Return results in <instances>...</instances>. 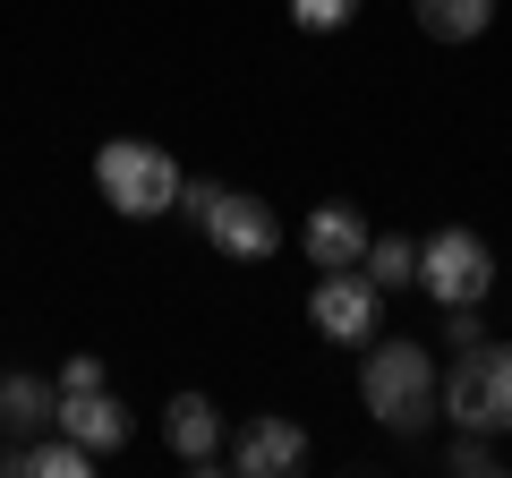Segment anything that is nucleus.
Instances as JSON below:
<instances>
[{
  "mask_svg": "<svg viewBox=\"0 0 512 478\" xmlns=\"http://www.w3.org/2000/svg\"><path fill=\"white\" fill-rule=\"evenodd\" d=\"M52 427H60V436H77L86 453H120V444H128V410L111 402L103 385H94V393H60Z\"/></svg>",
  "mask_w": 512,
  "mask_h": 478,
  "instance_id": "9",
  "label": "nucleus"
},
{
  "mask_svg": "<svg viewBox=\"0 0 512 478\" xmlns=\"http://www.w3.org/2000/svg\"><path fill=\"white\" fill-rule=\"evenodd\" d=\"M359 393H367V419H384L393 436H419L436 419V368H427L419 342H367V368H359Z\"/></svg>",
  "mask_w": 512,
  "mask_h": 478,
  "instance_id": "1",
  "label": "nucleus"
},
{
  "mask_svg": "<svg viewBox=\"0 0 512 478\" xmlns=\"http://www.w3.org/2000/svg\"><path fill=\"white\" fill-rule=\"evenodd\" d=\"M214 205H222V180H180V214L188 222H205Z\"/></svg>",
  "mask_w": 512,
  "mask_h": 478,
  "instance_id": "17",
  "label": "nucleus"
},
{
  "mask_svg": "<svg viewBox=\"0 0 512 478\" xmlns=\"http://www.w3.org/2000/svg\"><path fill=\"white\" fill-rule=\"evenodd\" d=\"M419 9V26L436 43H470V35H487V18H495V0H410Z\"/></svg>",
  "mask_w": 512,
  "mask_h": 478,
  "instance_id": "12",
  "label": "nucleus"
},
{
  "mask_svg": "<svg viewBox=\"0 0 512 478\" xmlns=\"http://www.w3.org/2000/svg\"><path fill=\"white\" fill-rule=\"evenodd\" d=\"M308 325L325 333V342H376V325H384V291L359 274V265H333V274L308 291Z\"/></svg>",
  "mask_w": 512,
  "mask_h": 478,
  "instance_id": "5",
  "label": "nucleus"
},
{
  "mask_svg": "<svg viewBox=\"0 0 512 478\" xmlns=\"http://www.w3.org/2000/svg\"><path fill=\"white\" fill-rule=\"evenodd\" d=\"M163 444L180 461H214V444H222V410L205 402V393H180V402L163 410Z\"/></svg>",
  "mask_w": 512,
  "mask_h": 478,
  "instance_id": "10",
  "label": "nucleus"
},
{
  "mask_svg": "<svg viewBox=\"0 0 512 478\" xmlns=\"http://www.w3.org/2000/svg\"><path fill=\"white\" fill-rule=\"evenodd\" d=\"M299 461H308V427L299 419H248L231 444V470L239 478H291Z\"/></svg>",
  "mask_w": 512,
  "mask_h": 478,
  "instance_id": "7",
  "label": "nucleus"
},
{
  "mask_svg": "<svg viewBox=\"0 0 512 478\" xmlns=\"http://www.w3.org/2000/svg\"><path fill=\"white\" fill-rule=\"evenodd\" d=\"M444 342H453V350L487 342V325H478V308H444Z\"/></svg>",
  "mask_w": 512,
  "mask_h": 478,
  "instance_id": "19",
  "label": "nucleus"
},
{
  "mask_svg": "<svg viewBox=\"0 0 512 478\" xmlns=\"http://www.w3.org/2000/svg\"><path fill=\"white\" fill-rule=\"evenodd\" d=\"M444 410H453L461 436H504V427H512V342H470V350H453Z\"/></svg>",
  "mask_w": 512,
  "mask_h": 478,
  "instance_id": "2",
  "label": "nucleus"
},
{
  "mask_svg": "<svg viewBox=\"0 0 512 478\" xmlns=\"http://www.w3.org/2000/svg\"><path fill=\"white\" fill-rule=\"evenodd\" d=\"M205 239H214L222 257H239V265H265V257L282 248V222H274V205L231 197V188H222V205L205 214Z\"/></svg>",
  "mask_w": 512,
  "mask_h": 478,
  "instance_id": "6",
  "label": "nucleus"
},
{
  "mask_svg": "<svg viewBox=\"0 0 512 478\" xmlns=\"http://www.w3.org/2000/svg\"><path fill=\"white\" fill-rule=\"evenodd\" d=\"M86 444H77V436H60V444H26V470H35V478H86Z\"/></svg>",
  "mask_w": 512,
  "mask_h": 478,
  "instance_id": "14",
  "label": "nucleus"
},
{
  "mask_svg": "<svg viewBox=\"0 0 512 478\" xmlns=\"http://www.w3.org/2000/svg\"><path fill=\"white\" fill-rule=\"evenodd\" d=\"M0 478H26V444H0Z\"/></svg>",
  "mask_w": 512,
  "mask_h": 478,
  "instance_id": "20",
  "label": "nucleus"
},
{
  "mask_svg": "<svg viewBox=\"0 0 512 478\" xmlns=\"http://www.w3.org/2000/svg\"><path fill=\"white\" fill-rule=\"evenodd\" d=\"M359 18V0H291V26L299 35H333V26Z\"/></svg>",
  "mask_w": 512,
  "mask_h": 478,
  "instance_id": "15",
  "label": "nucleus"
},
{
  "mask_svg": "<svg viewBox=\"0 0 512 478\" xmlns=\"http://www.w3.org/2000/svg\"><path fill=\"white\" fill-rule=\"evenodd\" d=\"M52 410H60V385H52V376H26V368L0 376V427H9V436L52 427Z\"/></svg>",
  "mask_w": 512,
  "mask_h": 478,
  "instance_id": "11",
  "label": "nucleus"
},
{
  "mask_svg": "<svg viewBox=\"0 0 512 478\" xmlns=\"http://www.w3.org/2000/svg\"><path fill=\"white\" fill-rule=\"evenodd\" d=\"M453 470H461V478H495V453H487V436H461V444H453Z\"/></svg>",
  "mask_w": 512,
  "mask_h": 478,
  "instance_id": "16",
  "label": "nucleus"
},
{
  "mask_svg": "<svg viewBox=\"0 0 512 478\" xmlns=\"http://www.w3.org/2000/svg\"><path fill=\"white\" fill-rule=\"evenodd\" d=\"M359 274L376 282V291H402V282H419V248H410L402 231H393V239H367V257H359Z\"/></svg>",
  "mask_w": 512,
  "mask_h": 478,
  "instance_id": "13",
  "label": "nucleus"
},
{
  "mask_svg": "<svg viewBox=\"0 0 512 478\" xmlns=\"http://www.w3.org/2000/svg\"><path fill=\"white\" fill-rule=\"evenodd\" d=\"M419 282L444 299V308H478V299L495 291V257H487V239L461 231V222H453V231H436V239L419 248Z\"/></svg>",
  "mask_w": 512,
  "mask_h": 478,
  "instance_id": "4",
  "label": "nucleus"
},
{
  "mask_svg": "<svg viewBox=\"0 0 512 478\" xmlns=\"http://www.w3.org/2000/svg\"><path fill=\"white\" fill-rule=\"evenodd\" d=\"M103 385V359H94V350H77L69 368H60V393H94Z\"/></svg>",
  "mask_w": 512,
  "mask_h": 478,
  "instance_id": "18",
  "label": "nucleus"
},
{
  "mask_svg": "<svg viewBox=\"0 0 512 478\" xmlns=\"http://www.w3.org/2000/svg\"><path fill=\"white\" fill-rule=\"evenodd\" d=\"M94 188H103L128 222H154V214L180 205V163H171L163 146H146V137H111V146L94 154Z\"/></svg>",
  "mask_w": 512,
  "mask_h": 478,
  "instance_id": "3",
  "label": "nucleus"
},
{
  "mask_svg": "<svg viewBox=\"0 0 512 478\" xmlns=\"http://www.w3.org/2000/svg\"><path fill=\"white\" fill-rule=\"evenodd\" d=\"M367 239H376V231H367V214L333 197V205H316V214H308L299 248L316 257V274H333V265H359V257H367Z\"/></svg>",
  "mask_w": 512,
  "mask_h": 478,
  "instance_id": "8",
  "label": "nucleus"
}]
</instances>
